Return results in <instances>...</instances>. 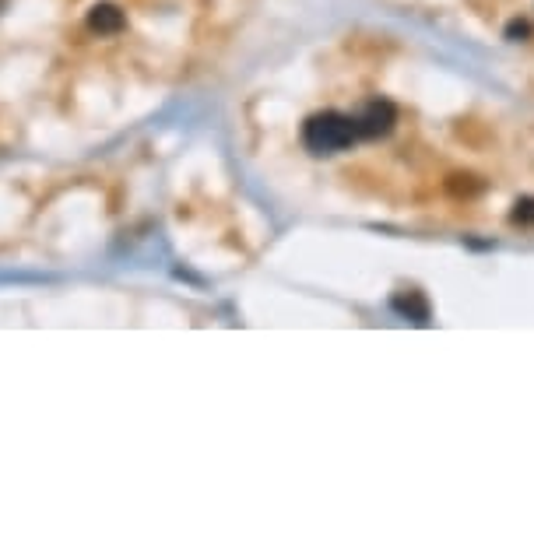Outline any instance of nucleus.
<instances>
[{
	"label": "nucleus",
	"mask_w": 534,
	"mask_h": 537,
	"mask_svg": "<svg viewBox=\"0 0 534 537\" xmlns=\"http://www.w3.org/2000/svg\"><path fill=\"white\" fill-rule=\"evenodd\" d=\"M510 222L513 225H534V197H520L510 211Z\"/></svg>",
	"instance_id": "nucleus-5"
},
{
	"label": "nucleus",
	"mask_w": 534,
	"mask_h": 537,
	"mask_svg": "<svg viewBox=\"0 0 534 537\" xmlns=\"http://www.w3.org/2000/svg\"><path fill=\"white\" fill-rule=\"evenodd\" d=\"M524 36H531V25H527V22H510V25H506V39L520 43Z\"/></svg>",
	"instance_id": "nucleus-6"
},
{
	"label": "nucleus",
	"mask_w": 534,
	"mask_h": 537,
	"mask_svg": "<svg viewBox=\"0 0 534 537\" xmlns=\"http://www.w3.org/2000/svg\"><path fill=\"white\" fill-rule=\"evenodd\" d=\"M359 141L355 134V120L338 109H324V113H313L303 123V144L313 155H334V151H345Z\"/></svg>",
	"instance_id": "nucleus-1"
},
{
	"label": "nucleus",
	"mask_w": 534,
	"mask_h": 537,
	"mask_svg": "<svg viewBox=\"0 0 534 537\" xmlns=\"http://www.w3.org/2000/svg\"><path fill=\"white\" fill-rule=\"evenodd\" d=\"M352 120H355V134L359 137H383L394 127L397 109L390 106L387 99H373V102H366L359 113H352Z\"/></svg>",
	"instance_id": "nucleus-2"
},
{
	"label": "nucleus",
	"mask_w": 534,
	"mask_h": 537,
	"mask_svg": "<svg viewBox=\"0 0 534 537\" xmlns=\"http://www.w3.org/2000/svg\"><path fill=\"white\" fill-rule=\"evenodd\" d=\"M390 309H394L401 320H412V323H419V327L429 323V302L422 292H397L394 299H390Z\"/></svg>",
	"instance_id": "nucleus-4"
},
{
	"label": "nucleus",
	"mask_w": 534,
	"mask_h": 537,
	"mask_svg": "<svg viewBox=\"0 0 534 537\" xmlns=\"http://www.w3.org/2000/svg\"><path fill=\"white\" fill-rule=\"evenodd\" d=\"M88 29H92L95 36H116V32L127 29V18H123V11L116 8V4H95V8L88 11Z\"/></svg>",
	"instance_id": "nucleus-3"
}]
</instances>
